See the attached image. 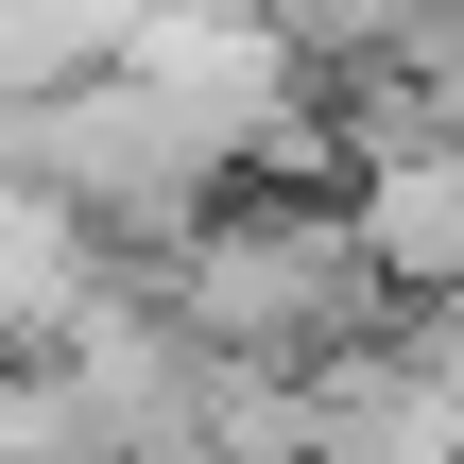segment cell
<instances>
[{
    "label": "cell",
    "instance_id": "2",
    "mask_svg": "<svg viewBox=\"0 0 464 464\" xmlns=\"http://www.w3.org/2000/svg\"><path fill=\"white\" fill-rule=\"evenodd\" d=\"M103 224L86 207H52L34 172H0V362H34V344H69L86 310H103Z\"/></svg>",
    "mask_w": 464,
    "mask_h": 464
},
{
    "label": "cell",
    "instance_id": "3",
    "mask_svg": "<svg viewBox=\"0 0 464 464\" xmlns=\"http://www.w3.org/2000/svg\"><path fill=\"white\" fill-rule=\"evenodd\" d=\"M344 207H362V241H379V276H396L413 310H448V293H464V138L396 155V172H362Z\"/></svg>",
    "mask_w": 464,
    "mask_h": 464
},
{
    "label": "cell",
    "instance_id": "1",
    "mask_svg": "<svg viewBox=\"0 0 464 464\" xmlns=\"http://www.w3.org/2000/svg\"><path fill=\"white\" fill-rule=\"evenodd\" d=\"M172 293V327L207 344V362H344V344H379L413 293L379 276V241H362V207L344 189H224L207 207V241L155 276Z\"/></svg>",
    "mask_w": 464,
    "mask_h": 464
}]
</instances>
